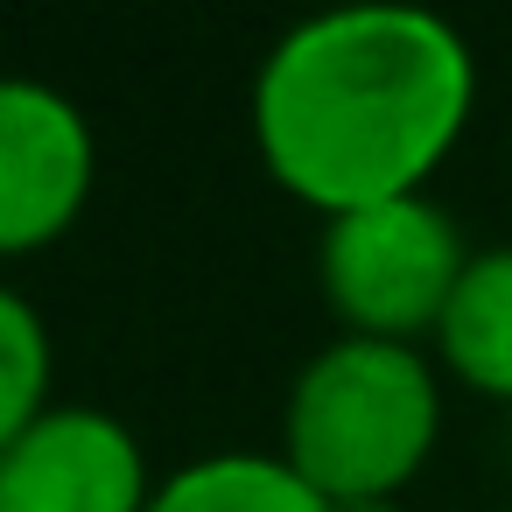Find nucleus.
Returning <instances> with one entry per match:
<instances>
[{"mask_svg": "<svg viewBox=\"0 0 512 512\" xmlns=\"http://www.w3.org/2000/svg\"><path fill=\"white\" fill-rule=\"evenodd\" d=\"M477 113L470 36L428 8L358 0L295 22L253 71L246 127L267 183L316 211L421 197Z\"/></svg>", "mask_w": 512, "mask_h": 512, "instance_id": "f257e3e1", "label": "nucleus"}, {"mask_svg": "<svg viewBox=\"0 0 512 512\" xmlns=\"http://www.w3.org/2000/svg\"><path fill=\"white\" fill-rule=\"evenodd\" d=\"M449 421V379L428 344L330 337L281 393V463L323 505L407 498L435 463Z\"/></svg>", "mask_w": 512, "mask_h": 512, "instance_id": "f03ea898", "label": "nucleus"}, {"mask_svg": "<svg viewBox=\"0 0 512 512\" xmlns=\"http://www.w3.org/2000/svg\"><path fill=\"white\" fill-rule=\"evenodd\" d=\"M470 253L477 246L442 197H393L316 232V295L337 316V337L428 344Z\"/></svg>", "mask_w": 512, "mask_h": 512, "instance_id": "7ed1b4c3", "label": "nucleus"}, {"mask_svg": "<svg viewBox=\"0 0 512 512\" xmlns=\"http://www.w3.org/2000/svg\"><path fill=\"white\" fill-rule=\"evenodd\" d=\"M99 190V141L71 92L43 78L0 85V253L36 260L85 218Z\"/></svg>", "mask_w": 512, "mask_h": 512, "instance_id": "20e7f679", "label": "nucleus"}, {"mask_svg": "<svg viewBox=\"0 0 512 512\" xmlns=\"http://www.w3.org/2000/svg\"><path fill=\"white\" fill-rule=\"evenodd\" d=\"M155 484L141 435L85 400H57L22 435H0V512H148Z\"/></svg>", "mask_w": 512, "mask_h": 512, "instance_id": "39448f33", "label": "nucleus"}, {"mask_svg": "<svg viewBox=\"0 0 512 512\" xmlns=\"http://www.w3.org/2000/svg\"><path fill=\"white\" fill-rule=\"evenodd\" d=\"M428 351H435V365L456 393L512 414V246H477L470 253Z\"/></svg>", "mask_w": 512, "mask_h": 512, "instance_id": "423d86ee", "label": "nucleus"}, {"mask_svg": "<svg viewBox=\"0 0 512 512\" xmlns=\"http://www.w3.org/2000/svg\"><path fill=\"white\" fill-rule=\"evenodd\" d=\"M148 512H330L281 449H204L155 484Z\"/></svg>", "mask_w": 512, "mask_h": 512, "instance_id": "0eeeda50", "label": "nucleus"}, {"mask_svg": "<svg viewBox=\"0 0 512 512\" xmlns=\"http://www.w3.org/2000/svg\"><path fill=\"white\" fill-rule=\"evenodd\" d=\"M57 407V337L22 288H0V435H22Z\"/></svg>", "mask_w": 512, "mask_h": 512, "instance_id": "6e6552de", "label": "nucleus"}, {"mask_svg": "<svg viewBox=\"0 0 512 512\" xmlns=\"http://www.w3.org/2000/svg\"><path fill=\"white\" fill-rule=\"evenodd\" d=\"M330 512H407L400 498H365V505H330Z\"/></svg>", "mask_w": 512, "mask_h": 512, "instance_id": "1a4fd4ad", "label": "nucleus"}, {"mask_svg": "<svg viewBox=\"0 0 512 512\" xmlns=\"http://www.w3.org/2000/svg\"><path fill=\"white\" fill-rule=\"evenodd\" d=\"M505 442H512V414H505Z\"/></svg>", "mask_w": 512, "mask_h": 512, "instance_id": "9d476101", "label": "nucleus"}, {"mask_svg": "<svg viewBox=\"0 0 512 512\" xmlns=\"http://www.w3.org/2000/svg\"><path fill=\"white\" fill-rule=\"evenodd\" d=\"M491 512H512V505H491Z\"/></svg>", "mask_w": 512, "mask_h": 512, "instance_id": "9b49d317", "label": "nucleus"}]
</instances>
